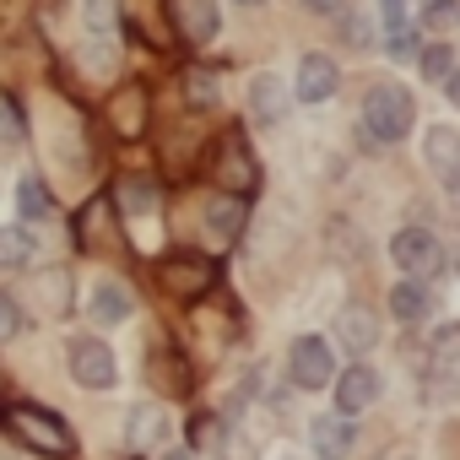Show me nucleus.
<instances>
[{"mask_svg":"<svg viewBox=\"0 0 460 460\" xmlns=\"http://www.w3.org/2000/svg\"><path fill=\"white\" fill-rule=\"evenodd\" d=\"M341 336H347L352 347H374V314L347 309V314H341Z\"/></svg>","mask_w":460,"mask_h":460,"instance_id":"nucleus-20","label":"nucleus"},{"mask_svg":"<svg viewBox=\"0 0 460 460\" xmlns=\"http://www.w3.org/2000/svg\"><path fill=\"white\" fill-rule=\"evenodd\" d=\"M455 157H460L455 130H433V136H428V163L444 173V184H449V190H460V163H455Z\"/></svg>","mask_w":460,"mask_h":460,"instance_id":"nucleus-14","label":"nucleus"},{"mask_svg":"<svg viewBox=\"0 0 460 460\" xmlns=\"http://www.w3.org/2000/svg\"><path fill=\"white\" fill-rule=\"evenodd\" d=\"M449 66H455V60H449V44H433V49L422 55V76H428V82H444Z\"/></svg>","mask_w":460,"mask_h":460,"instance_id":"nucleus-22","label":"nucleus"},{"mask_svg":"<svg viewBox=\"0 0 460 460\" xmlns=\"http://www.w3.org/2000/svg\"><path fill=\"white\" fill-rule=\"evenodd\" d=\"M163 282H168L179 298H195V293H206V288L217 282V266H211L206 255H173V261H163Z\"/></svg>","mask_w":460,"mask_h":460,"instance_id":"nucleus-5","label":"nucleus"},{"mask_svg":"<svg viewBox=\"0 0 460 460\" xmlns=\"http://www.w3.org/2000/svg\"><path fill=\"white\" fill-rule=\"evenodd\" d=\"M71 374H76V385H87V390H109V385L119 379V363H114V352H109L98 336H76V341H71Z\"/></svg>","mask_w":460,"mask_h":460,"instance_id":"nucleus-3","label":"nucleus"},{"mask_svg":"<svg viewBox=\"0 0 460 460\" xmlns=\"http://www.w3.org/2000/svg\"><path fill=\"white\" fill-rule=\"evenodd\" d=\"M173 22L190 44H206V39H217L222 12H217V0H173Z\"/></svg>","mask_w":460,"mask_h":460,"instance_id":"nucleus-6","label":"nucleus"},{"mask_svg":"<svg viewBox=\"0 0 460 460\" xmlns=\"http://www.w3.org/2000/svg\"><path fill=\"white\" fill-rule=\"evenodd\" d=\"M379 12H385V28H401V0H379Z\"/></svg>","mask_w":460,"mask_h":460,"instance_id":"nucleus-29","label":"nucleus"},{"mask_svg":"<svg viewBox=\"0 0 460 460\" xmlns=\"http://www.w3.org/2000/svg\"><path fill=\"white\" fill-rule=\"evenodd\" d=\"M17 141H22V114L0 98V146H17Z\"/></svg>","mask_w":460,"mask_h":460,"instance_id":"nucleus-23","label":"nucleus"},{"mask_svg":"<svg viewBox=\"0 0 460 460\" xmlns=\"http://www.w3.org/2000/svg\"><path fill=\"white\" fill-rule=\"evenodd\" d=\"M157 200V190H146V184H125V206L130 211H141V206H152Z\"/></svg>","mask_w":460,"mask_h":460,"instance_id":"nucleus-27","label":"nucleus"},{"mask_svg":"<svg viewBox=\"0 0 460 460\" xmlns=\"http://www.w3.org/2000/svg\"><path fill=\"white\" fill-rule=\"evenodd\" d=\"M422 309H428V293H422L417 282H401V288L390 293V314H395V320H417Z\"/></svg>","mask_w":460,"mask_h":460,"instance_id":"nucleus-19","label":"nucleus"},{"mask_svg":"<svg viewBox=\"0 0 460 460\" xmlns=\"http://www.w3.org/2000/svg\"><path fill=\"white\" fill-rule=\"evenodd\" d=\"M217 179L234 190V195H244V190H255V163H250V152H244V141H234L227 136L222 141V163H217Z\"/></svg>","mask_w":460,"mask_h":460,"instance_id":"nucleus-10","label":"nucleus"},{"mask_svg":"<svg viewBox=\"0 0 460 460\" xmlns=\"http://www.w3.org/2000/svg\"><path fill=\"white\" fill-rule=\"evenodd\" d=\"M82 22H87V33H114V0H87Z\"/></svg>","mask_w":460,"mask_h":460,"instance_id":"nucleus-21","label":"nucleus"},{"mask_svg":"<svg viewBox=\"0 0 460 460\" xmlns=\"http://www.w3.org/2000/svg\"><path fill=\"white\" fill-rule=\"evenodd\" d=\"M87 314L98 320V325H125L130 320V288L125 282H93V304H87Z\"/></svg>","mask_w":460,"mask_h":460,"instance_id":"nucleus-9","label":"nucleus"},{"mask_svg":"<svg viewBox=\"0 0 460 460\" xmlns=\"http://www.w3.org/2000/svg\"><path fill=\"white\" fill-rule=\"evenodd\" d=\"M331 93H336V60L304 55V60H298V98H304V103H325Z\"/></svg>","mask_w":460,"mask_h":460,"instance_id":"nucleus-8","label":"nucleus"},{"mask_svg":"<svg viewBox=\"0 0 460 460\" xmlns=\"http://www.w3.org/2000/svg\"><path fill=\"white\" fill-rule=\"evenodd\" d=\"M363 125H368L379 141H401V136L411 130V93L395 87V82L368 87V98H363Z\"/></svg>","mask_w":460,"mask_h":460,"instance_id":"nucleus-2","label":"nucleus"},{"mask_svg":"<svg viewBox=\"0 0 460 460\" xmlns=\"http://www.w3.org/2000/svg\"><path fill=\"white\" fill-rule=\"evenodd\" d=\"M438 347H444V352H455V358H460V325H444V331H438Z\"/></svg>","mask_w":460,"mask_h":460,"instance_id":"nucleus-28","label":"nucleus"},{"mask_svg":"<svg viewBox=\"0 0 460 460\" xmlns=\"http://www.w3.org/2000/svg\"><path fill=\"white\" fill-rule=\"evenodd\" d=\"M206 227L227 244V239H239V227H244V200L239 195H227V200H211L206 206Z\"/></svg>","mask_w":460,"mask_h":460,"instance_id":"nucleus-15","label":"nucleus"},{"mask_svg":"<svg viewBox=\"0 0 460 460\" xmlns=\"http://www.w3.org/2000/svg\"><path fill=\"white\" fill-rule=\"evenodd\" d=\"M314 449H320V460H347V449H352V417L347 411L320 417L314 422Z\"/></svg>","mask_w":460,"mask_h":460,"instance_id":"nucleus-12","label":"nucleus"},{"mask_svg":"<svg viewBox=\"0 0 460 460\" xmlns=\"http://www.w3.org/2000/svg\"><path fill=\"white\" fill-rule=\"evenodd\" d=\"M390 261L401 271H433L438 244H433V234H422V227H406V234H395V244H390Z\"/></svg>","mask_w":460,"mask_h":460,"instance_id":"nucleus-7","label":"nucleus"},{"mask_svg":"<svg viewBox=\"0 0 460 460\" xmlns=\"http://www.w3.org/2000/svg\"><path fill=\"white\" fill-rule=\"evenodd\" d=\"M455 17H460L455 0H428V12H422V22H428V28H433V22H438V28H449Z\"/></svg>","mask_w":460,"mask_h":460,"instance_id":"nucleus-25","label":"nucleus"},{"mask_svg":"<svg viewBox=\"0 0 460 460\" xmlns=\"http://www.w3.org/2000/svg\"><path fill=\"white\" fill-rule=\"evenodd\" d=\"M190 98H195V103H217V82H211L206 71H195V76H190Z\"/></svg>","mask_w":460,"mask_h":460,"instance_id":"nucleus-26","label":"nucleus"},{"mask_svg":"<svg viewBox=\"0 0 460 460\" xmlns=\"http://www.w3.org/2000/svg\"><path fill=\"white\" fill-rule=\"evenodd\" d=\"M250 109H255L261 119H282V114H288V93H282V82H277V76H255V87H250Z\"/></svg>","mask_w":460,"mask_h":460,"instance_id":"nucleus-16","label":"nucleus"},{"mask_svg":"<svg viewBox=\"0 0 460 460\" xmlns=\"http://www.w3.org/2000/svg\"><path fill=\"white\" fill-rule=\"evenodd\" d=\"M6 433H12L22 449L49 455V460L76 455V433H71V422H60V417L44 411V406H12V411H6Z\"/></svg>","mask_w":460,"mask_h":460,"instance_id":"nucleus-1","label":"nucleus"},{"mask_svg":"<svg viewBox=\"0 0 460 460\" xmlns=\"http://www.w3.org/2000/svg\"><path fill=\"white\" fill-rule=\"evenodd\" d=\"M444 87H449V103H460V66H449V76H444Z\"/></svg>","mask_w":460,"mask_h":460,"instance_id":"nucleus-30","label":"nucleus"},{"mask_svg":"<svg viewBox=\"0 0 460 460\" xmlns=\"http://www.w3.org/2000/svg\"><path fill=\"white\" fill-rule=\"evenodd\" d=\"M374 395H379V379H374V368H347L341 374V385H336V406L352 417V411H363V406H374Z\"/></svg>","mask_w":460,"mask_h":460,"instance_id":"nucleus-11","label":"nucleus"},{"mask_svg":"<svg viewBox=\"0 0 460 460\" xmlns=\"http://www.w3.org/2000/svg\"><path fill=\"white\" fill-rule=\"evenodd\" d=\"M163 433H168V411H163V406H136V411H130V438H136L141 449L163 444Z\"/></svg>","mask_w":460,"mask_h":460,"instance_id":"nucleus-17","label":"nucleus"},{"mask_svg":"<svg viewBox=\"0 0 460 460\" xmlns=\"http://www.w3.org/2000/svg\"><path fill=\"white\" fill-rule=\"evenodd\" d=\"M17 331H22V309L12 293H0V336H17Z\"/></svg>","mask_w":460,"mask_h":460,"instance_id":"nucleus-24","label":"nucleus"},{"mask_svg":"<svg viewBox=\"0 0 460 460\" xmlns=\"http://www.w3.org/2000/svg\"><path fill=\"white\" fill-rule=\"evenodd\" d=\"M39 261V239L28 227H0V271H22Z\"/></svg>","mask_w":460,"mask_h":460,"instance_id":"nucleus-13","label":"nucleus"},{"mask_svg":"<svg viewBox=\"0 0 460 460\" xmlns=\"http://www.w3.org/2000/svg\"><path fill=\"white\" fill-rule=\"evenodd\" d=\"M331 374H336V363H331V347L320 336L293 341V379H298V390H325Z\"/></svg>","mask_w":460,"mask_h":460,"instance_id":"nucleus-4","label":"nucleus"},{"mask_svg":"<svg viewBox=\"0 0 460 460\" xmlns=\"http://www.w3.org/2000/svg\"><path fill=\"white\" fill-rule=\"evenodd\" d=\"M17 211H22L28 222H44V217H49V195H44L39 179H22V184H17Z\"/></svg>","mask_w":460,"mask_h":460,"instance_id":"nucleus-18","label":"nucleus"},{"mask_svg":"<svg viewBox=\"0 0 460 460\" xmlns=\"http://www.w3.org/2000/svg\"><path fill=\"white\" fill-rule=\"evenodd\" d=\"M304 6H309V12H320V17H325V12H336V6H341V0H304Z\"/></svg>","mask_w":460,"mask_h":460,"instance_id":"nucleus-31","label":"nucleus"},{"mask_svg":"<svg viewBox=\"0 0 460 460\" xmlns=\"http://www.w3.org/2000/svg\"><path fill=\"white\" fill-rule=\"evenodd\" d=\"M168 460H190V455H168Z\"/></svg>","mask_w":460,"mask_h":460,"instance_id":"nucleus-32","label":"nucleus"}]
</instances>
